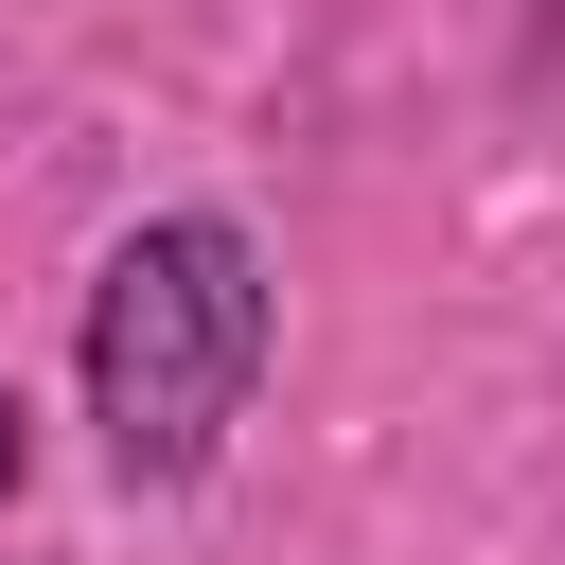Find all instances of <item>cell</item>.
Segmentation results:
<instances>
[{"instance_id": "cell-1", "label": "cell", "mask_w": 565, "mask_h": 565, "mask_svg": "<svg viewBox=\"0 0 565 565\" xmlns=\"http://www.w3.org/2000/svg\"><path fill=\"white\" fill-rule=\"evenodd\" d=\"M265 371V247L230 212H159L88 282V424L124 477H194Z\"/></svg>"}, {"instance_id": "cell-2", "label": "cell", "mask_w": 565, "mask_h": 565, "mask_svg": "<svg viewBox=\"0 0 565 565\" xmlns=\"http://www.w3.org/2000/svg\"><path fill=\"white\" fill-rule=\"evenodd\" d=\"M18 459H35V424H18V388H0V494H18Z\"/></svg>"}]
</instances>
